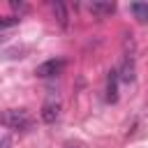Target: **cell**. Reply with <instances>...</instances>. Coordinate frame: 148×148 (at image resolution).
<instances>
[{
	"mask_svg": "<svg viewBox=\"0 0 148 148\" xmlns=\"http://www.w3.org/2000/svg\"><path fill=\"white\" fill-rule=\"evenodd\" d=\"M0 123L9 130H16V132H25L35 125V118L30 116V111L25 109H7L2 116H0Z\"/></svg>",
	"mask_w": 148,
	"mask_h": 148,
	"instance_id": "1",
	"label": "cell"
},
{
	"mask_svg": "<svg viewBox=\"0 0 148 148\" xmlns=\"http://www.w3.org/2000/svg\"><path fill=\"white\" fill-rule=\"evenodd\" d=\"M65 60L62 58H51V60H44L42 65H37L35 67V76H39V79H51V76H58V74H62L65 72Z\"/></svg>",
	"mask_w": 148,
	"mask_h": 148,
	"instance_id": "2",
	"label": "cell"
},
{
	"mask_svg": "<svg viewBox=\"0 0 148 148\" xmlns=\"http://www.w3.org/2000/svg\"><path fill=\"white\" fill-rule=\"evenodd\" d=\"M39 118L44 120V123H56L58 118H60V102L58 99H49V102H44L42 104V111H39Z\"/></svg>",
	"mask_w": 148,
	"mask_h": 148,
	"instance_id": "3",
	"label": "cell"
},
{
	"mask_svg": "<svg viewBox=\"0 0 148 148\" xmlns=\"http://www.w3.org/2000/svg\"><path fill=\"white\" fill-rule=\"evenodd\" d=\"M106 99L109 102H118V72L111 69L109 79H106Z\"/></svg>",
	"mask_w": 148,
	"mask_h": 148,
	"instance_id": "4",
	"label": "cell"
},
{
	"mask_svg": "<svg viewBox=\"0 0 148 148\" xmlns=\"http://www.w3.org/2000/svg\"><path fill=\"white\" fill-rule=\"evenodd\" d=\"M88 9H90L95 16H109V14L116 12V2H90Z\"/></svg>",
	"mask_w": 148,
	"mask_h": 148,
	"instance_id": "5",
	"label": "cell"
},
{
	"mask_svg": "<svg viewBox=\"0 0 148 148\" xmlns=\"http://www.w3.org/2000/svg\"><path fill=\"white\" fill-rule=\"evenodd\" d=\"M51 9H53V14H56V18H58V23H60V28H67V9H65V2H60V0H53L51 2Z\"/></svg>",
	"mask_w": 148,
	"mask_h": 148,
	"instance_id": "6",
	"label": "cell"
},
{
	"mask_svg": "<svg viewBox=\"0 0 148 148\" xmlns=\"http://www.w3.org/2000/svg\"><path fill=\"white\" fill-rule=\"evenodd\" d=\"M130 9H132V14H134V18H136V21L148 23V2H132V5H130Z\"/></svg>",
	"mask_w": 148,
	"mask_h": 148,
	"instance_id": "7",
	"label": "cell"
},
{
	"mask_svg": "<svg viewBox=\"0 0 148 148\" xmlns=\"http://www.w3.org/2000/svg\"><path fill=\"white\" fill-rule=\"evenodd\" d=\"M21 23V16H0V30L5 28H14Z\"/></svg>",
	"mask_w": 148,
	"mask_h": 148,
	"instance_id": "8",
	"label": "cell"
},
{
	"mask_svg": "<svg viewBox=\"0 0 148 148\" xmlns=\"http://www.w3.org/2000/svg\"><path fill=\"white\" fill-rule=\"evenodd\" d=\"M120 79H123V81H132V79H134V65H132V60H125Z\"/></svg>",
	"mask_w": 148,
	"mask_h": 148,
	"instance_id": "9",
	"label": "cell"
},
{
	"mask_svg": "<svg viewBox=\"0 0 148 148\" xmlns=\"http://www.w3.org/2000/svg\"><path fill=\"white\" fill-rule=\"evenodd\" d=\"M9 7H12L14 12H25V9H28L23 2H16V0H12V2H9Z\"/></svg>",
	"mask_w": 148,
	"mask_h": 148,
	"instance_id": "10",
	"label": "cell"
},
{
	"mask_svg": "<svg viewBox=\"0 0 148 148\" xmlns=\"http://www.w3.org/2000/svg\"><path fill=\"white\" fill-rule=\"evenodd\" d=\"M7 146H9V139H2L0 141V148H7Z\"/></svg>",
	"mask_w": 148,
	"mask_h": 148,
	"instance_id": "11",
	"label": "cell"
},
{
	"mask_svg": "<svg viewBox=\"0 0 148 148\" xmlns=\"http://www.w3.org/2000/svg\"><path fill=\"white\" fill-rule=\"evenodd\" d=\"M2 42H5V37H0V44H2Z\"/></svg>",
	"mask_w": 148,
	"mask_h": 148,
	"instance_id": "12",
	"label": "cell"
}]
</instances>
